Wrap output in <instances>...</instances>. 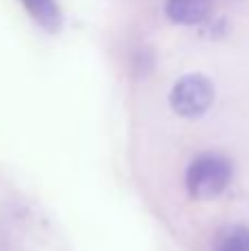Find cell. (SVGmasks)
<instances>
[{"label":"cell","mask_w":249,"mask_h":251,"mask_svg":"<svg viewBox=\"0 0 249 251\" xmlns=\"http://www.w3.org/2000/svg\"><path fill=\"white\" fill-rule=\"evenodd\" d=\"M232 181V165L219 154H201L185 174V185L194 199H214Z\"/></svg>","instance_id":"cell-1"},{"label":"cell","mask_w":249,"mask_h":251,"mask_svg":"<svg viewBox=\"0 0 249 251\" xmlns=\"http://www.w3.org/2000/svg\"><path fill=\"white\" fill-rule=\"evenodd\" d=\"M170 106L176 115L181 117H201L210 110L214 101V86L212 82L201 73L183 75L170 91Z\"/></svg>","instance_id":"cell-2"},{"label":"cell","mask_w":249,"mask_h":251,"mask_svg":"<svg viewBox=\"0 0 249 251\" xmlns=\"http://www.w3.org/2000/svg\"><path fill=\"white\" fill-rule=\"evenodd\" d=\"M212 0H166V16L176 25H197L210 16Z\"/></svg>","instance_id":"cell-3"},{"label":"cell","mask_w":249,"mask_h":251,"mask_svg":"<svg viewBox=\"0 0 249 251\" xmlns=\"http://www.w3.org/2000/svg\"><path fill=\"white\" fill-rule=\"evenodd\" d=\"M20 2L25 4V9L31 13V18H33L42 29L51 31V33L60 31L62 11L55 0H20Z\"/></svg>","instance_id":"cell-4"},{"label":"cell","mask_w":249,"mask_h":251,"mask_svg":"<svg viewBox=\"0 0 249 251\" xmlns=\"http://www.w3.org/2000/svg\"><path fill=\"white\" fill-rule=\"evenodd\" d=\"M212 251H249V227L232 225L223 229L216 236Z\"/></svg>","instance_id":"cell-5"}]
</instances>
